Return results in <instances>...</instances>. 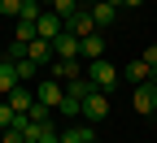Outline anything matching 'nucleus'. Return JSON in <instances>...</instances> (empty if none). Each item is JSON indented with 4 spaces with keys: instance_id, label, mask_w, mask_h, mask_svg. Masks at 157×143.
I'll use <instances>...</instances> for the list:
<instances>
[{
    "instance_id": "obj_1",
    "label": "nucleus",
    "mask_w": 157,
    "mask_h": 143,
    "mask_svg": "<svg viewBox=\"0 0 157 143\" xmlns=\"http://www.w3.org/2000/svg\"><path fill=\"white\" fill-rule=\"evenodd\" d=\"M87 78H92V87H96V91H105V95H109V91L118 87V78H122V70H118L113 61H92V65H87Z\"/></svg>"
},
{
    "instance_id": "obj_2",
    "label": "nucleus",
    "mask_w": 157,
    "mask_h": 143,
    "mask_svg": "<svg viewBox=\"0 0 157 143\" xmlns=\"http://www.w3.org/2000/svg\"><path fill=\"white\" fill-rule=\"evenodd\" d=\"M35 100H39V104H44V109H61V100H66V87L61 83H57V78H39V87H35Z\"/></svg>"
},
{
    "instance_id": "obj_3",
    "label": "nucleus",
    "mask_w": 157,
    "mask_h": 143,
    "mask_svg": "<svg viewBox=\"0 0 157 143\" xmlns=\"http://www.w3.org/2000/svg\"><path fill=\"white\" fill-rule=\"evenodd\" d=\"M87 65L83 61H52L48 65V78H57V83H74V78H83Z\"/></svg>"
},
{
    "instance_id": "obj_4",
    "label": "nucleus",
    "mask_w": 157,
    "mask_h": 143,
    "mask_svg": "<svg viewBox=\"0 0 157 143\" xmlns=\"http://www.w3.org/2000/svg\"><path fill=\"white\" fill-rule=\"evenodd\" d=\"M66 30L70 35H78V39H87V35H96V17H92V9L83 5L74 17H66Z\"/></svg>"
},
{
    "instance_id": "obj_5",
    "label": "nucleus",
    "mask_w": 157,
    "mask_h": 143,
    "mask_svg": "<svg viewBox=\"0 0 157 143\" xmlns=\"http://www.w3.org/2000/svg\"><path fill=\"white\" fill-rule=\"evenodd\" d=\"M83 117L92 121V126L105 121V117H109V95H105V91H92V95L83 100Z\"/></svg>"
},
{
    "instance_id": "obj_6",
    "label": "nucleus",
    "mask_w": 157,
    "mask_h": 143,
    "mask_svg": "<svg viewBox=\"0 0 157 143\" xmlns=\"http://www.w3.org/2000/svg\"><path fill=\"white\" fill-rule=\"evenodd\" d=\"M78 44H83V39H78V35L61 30V35L52 39V52H57V61H78Z\"/></svg>"
},
{
    "instance_id": "obj_7",
    "label": "nucleus",
    "mask_w": 157,
    "mask_h": 143,
    "mask_svg": "<svg viewBox=\"0 0 157 143\" xmlns=\"http://www.w3.org/2000/svg\"><path fill=\"white\" fill-rule=\"evenodd\" d=\"M131 104H135V113H157V87L153 83H140L131 91Z\"/></svg>"
},
{
    "instance_id": "obj_8",
    "label": "nucleus",
    "mask_w": 157,
    "mask_h": 143,
    "mask_svg": "<svg viewBox=\"0 0 157 143\" xmlns=\"http://www.w3.org/2000/svg\"><path fill=\"white\" fill-rule=\"evenodd\" d=\"M35 30H39V39H48V44H52V39L66 30V22H61L52 9H44V13H39V22H35Z\"/></svg>"
},
{
    "instance_id": "obj_9",
    "label": "nucleus",
    "mask_w": 157,
    "mask_h": 143,
    "mask_svg": "<svg viewBox=\"0 0 157 143\" xmlns=\"http://www.w3.org/2000/svg\"><path fill=\"white\" fill-rule=\"evenodd\" d=\"M26 61H35V65L44 70V65H52V61H57V52H52L48 39H31V44H26Z\"/></svg>"
},
{
    "instance_id": "obj_10",
    "label": "nucleus",
    "mask_w": 157,
    "mask_h": 143,
    "mask_svg": "<svg viewBox=\"0 0 157 143\" xmlns=\"http://www.w3.org/2000/svg\"><path fill=\"white\" fill-rule=\"evenodd\" d=\"M78 61H87V65H92V61H105V39H101V30L87 35L83 44H78Z\"/></svg>"
},
{
    "instance_id": "obj_11",
    "label": "nucleus",
    "mask_w": 157,
    "mask_h": 143,
    "mask_svg": "<svg viewBox=\"0 0 157 143\" xmlns=\"http://www.w3.org/2000/svg\"><path fill=\"white\" fill-rule=\"evenodd\" d=\"M5 100H9V104H13V113H31V109L39 104V100H35V91H31L26 83H22V87H13V91H9Z\"/></svg>"
},
{
    "instance_id": "obj_12",
    "label": "nucleus",
    "mask_w": 157,
    "mask_h": 143,
    "mask_svg": "<svg viewBox=\"0 0 157 143\" xmlns=\"http://www.w3.org/2000/svg\"><path fill=\"white\" fill-rule=\"evenodd\" d=\"M13 87H22V78H17V65L5 56V61H0V95H9Z\"/></svg>"
},
{
    "instance_id": "obj_13",
    "label": "nucleus",
    "mask_w": 157,
    "mask_h": 143,
    "mask_svg": "<svg viewBox=\"0 0 157 143\" xmlns=\"http://www.w3.org/2000/svg\"><path fill=\"white\" fill-rule=\"evenodd\" d=\"M92 17H96V30H109L113 17H118V9L109 5V0H101V5H92Z\"/></svg>"
},
{
    "instance_id": "obj_14",
    "label": "nucleus",
    "mask_w": 157,
    "mask_h": 143,
    "mask_svg": "<svg viewBox=\"0 0 157 143\" xmlns=\"http://www.w3.org/2000/svg\"><path fill=\"white\" fill-rule=\"evenodd\" d=\"M122 74L131 78V87H140V83H148V74H153V65H148L144 56H140V61H131V65H127Z\"/></svg>"
},
{
    "instance_id": "obj_15",
    "label": "nucleus",
    "mask_w": 157,
    "mask_h": 143,
    "mask_svg": "<svg viewBox=\"0 0 157 143\" xmlns=\"http://www.w3.org/2000/svg\"><path fill=\"white\" fill-rule=\"evenodd\" d=\"M96 139V126H70L61 130V143H92Z\"/></svg>"
},
{
    "instance_id": "obj_16",
    "label": "nucleus",
    "mask_w": 157,
    "mask_h": 143,
    "mask_svg": "<svg viewBox=\"0 0 157 143\" xmlns=\"http://www.w3.org/2000/svg\"><path fill=\"white\" fill-rule=\"evenodd\" d=\"M61 117H83V100H74V95H66L61 100V109H57Z\"/></svg>"
},
{
    "instance_id": "obj_17",
    "label": "nucleus",
    "mask_w": 157,
    "mask_h": 143,
    "mask_svg": "<svg viewBox=\"0 0 157 143\" xmlns=\"http://www.w3.org/2000/svg\"><path fill=\"white\" fill-rule=\"evenodd\" d=\"M13 65H17V78H22V83H31V78L39 74V65H35V61H26V56H22V61H13Z\"/></svg>"
},
{
    "instance_id": "obj_18",
    "label": "nucleus",
    "mask_w": 157,
    "mask_h": 143,
    "mask_svg": "<svg viewBox=\"0 0 157 143\" xmlns=\"http://www.w3.org/2000/svg\"><path fill=\"white\" fill-rule=\"evenodd\" d=\"M22 5L26 0H0V13L5 17H22Z\"/></svg>"
},
{
    "instance_id": "obj_19",
    "label": "nucleus",
    "mask_w": 157,
    "mask_h": 143,
    "mask_svg": "<svg viewBox=\"0 0 157 143\" xmlns=\"http://www.w3.org/2000/svg\"><path fill=\"white\" fill-rule=\"evenodd\" d=\"M13 121H17V113H13V104H9V100H0V126H13Z\"/></svg>"
},
{
    "instance_id": "obj_20",
    "label": "nucleus",
    "mask_w": 157,
    "mask_h": 143,
    "mask_svg": "<svg viewBox=\"0 0 157 143\" xmlns=\"http://www.w3.org/2000/svg\"><path fill=\"white\" fill-rule=\"evenodd\" d=\"M0 143H26V139H22V134H17L13 126H9V130H5V139H0Z\"/></svg>"
},
{
    "instance_id": "obj_21",
    "label": "nucleus",
    "mask_w": 157,
    "mask_h": 143,
    "mask_svg": "<svg viewBox=\"0 0 157 143\" xmlns=\"http://www.w3.org/2000/svg\"><path fill=\"white\" fill-rule=\"evenodd\" d=\"M144 61H148V65H153V70H157V44H153V48L144 52Z\"/></svg>"
},
{
    "instance_id": "obj_22",
    "label": "nucleus",
    "mask_w": 157,
    "mask_h": 143,
    "mask_svg": "<svg viewBox=\"0 0 157 143\" xmlns=\"http://www.w3.org/2000/svg\"><path fill=\"white\" fill-rule=\"evenodd\" d=\"M39 143H61V134H57V130H48L44 139H39Z\"/></svg>"
},
{
    "instance_id": "obj_23",
    "label": "nucleus",
    "mask_w": 157,
    "mask_h": 143,
    "mask_svg": "<svg viewBox=\"0 0 157 143\" xmlns=\"http://www.w3.org/2000/svg\"><path fill=\"white\" fill-rule=\"evenodd\" d=\"M83 5H87V9H92V5H101V0H83Z\"/></svg>"
},
{
    "instance_id": "obj_24",
    "label": "nucleus",
    "mask_w": 157,
    "mask_h": 143,
    "mask_svg": "<svg viewBox=\"0 0 157 143\" xmlns=\"http://www.w3.org/2000/svg\"><path fill=\"white\" fill-rule=\"evenodd\" d=\"M0 139H5V126H0Z\"/></svg>"
},
{
    "instance_id": "obj_25",
    "label": "nucleus",
    "mask_w": 157,
    "mask_h": 143,
    "mask_svg": "<svg viewBox=\"0 0 157 143\" xmlns=\"http://www.w3.org/2000/svg\"><path fill=\"white\" fill-rule=\"evenodd\" d=\"M92 143H101V139H92Z\"/></svg>"
}]
</instances>
